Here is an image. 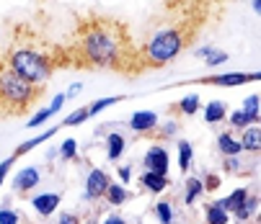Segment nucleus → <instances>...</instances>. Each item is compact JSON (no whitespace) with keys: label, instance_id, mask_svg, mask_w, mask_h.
I'll return each mask as SVG.
<instances>
[{"label":"nucleus","instance_id":"2","mask_svg":"<svg viewBox=\"0 0 261 224\" xmlns=\"http://www.w3.org/2000/svg\"><path fill=\"white\" fill-rule=\"evenodd\" d=\"M197 31H199V23L184 21V18H176L173 23L155 28L137 49V70L145 72V70H158V67L171 65L192 44Z\"/></svg>","mask_w":261,"mask_h":224},{"label":"nucleus","instance_id":"37","mask_svg":"<svg viewBox=\"0 0 261 224\" xmlns=\"http://www.w3.org/2000/svg\"><path fill=\"white\" fill-rule=\"evenodd\" d=\"M57 224H83V219L78 214H72V211H62L60 219H57Z\"/></svg>","mask_w":261,"mask_h":224},{"label":"nucleus","instance_id":"29","mask_svg":"<svg viewBox=\"0 0 261 224\" xmlns=\"http://www.w3.org/2000/svg\"><path fill=\"white\" fill-rule=\"evenodd\" d=\"M57 155H60V160H65V163L75 160V157H78V142H75V139H65Z\"/></svg>","mask_w":261,"mask_h":224},{"label":"nucleus","instance_id":"15","mask_svg":"<svg viewBox=\"0 0 261 224\" xmlns=\"http://www.w3.org/2000/svg\"><path fill=\"white\" fill-rule=\"evenodd\" d=\"M124 149H127V139H124V134L111 132V134L106 137V157H109L111 163H117V160L124 155Z\"/></svg>","mask_w":261,"mask_h":224},{"label":"nucleus","instance_id":"32","mask_svg":"<svg viewBox=\"0 0 261 224\" xmlns=\"http://www.w3.org/2000/svg\"><path fill=\"white\" fill-rule=\"evenodd\" d=\"M230 59V54L228 52H222V49H212V54H207L204 57V65L207 67H217V65H225Z\"/></svg>","mask_w":261,"mask_h":224},{"label":"nucleus","instance_id":"33","mask_svg":"<svg viewBox=\"0 0 261 224\" xmlns=\"http://www.w3.org/2000/svg\"><path fill=\"white\" fill-rule=\"evenodd\" d=\"M258 95L253 93V95H248L246 101H243V111H246V114H251V116H258L261 119V111H258Z\"/></svg>","mask_w":261,"mask_h":224},{"label":"nucleus","instance_id":"40","mask_svg":"<svg viewBox=\"0 0 261 224\" xmlns=\"http://www.w3.org/2000/svg\"><path fill=\"white\" fill-rule=\"evenodd\" d=\"M119 180L127 185V183L132 180V168H127V165H124V168H119Z\"/></svg>","mask_w":261,"mask_h":224},{"label":"nucleus","instance_id":"20","mask_svg":"<svg viewBox=\"0 0 261 224\" xmlns=\"http://www.w3.org/2000/svg\"><path fill=\"white\" fill-rule=\"evenodd\" d=\"M103 199H106L111 206H122V204L129 199V194H127V188H124V183H109Z\"/></svg>","mask_w":261,"mask_h":224},{"label":"nucleus","instance_id":"44","mask_svg":"<svg viewBox=\"0 0 261 224\" xmlns=\"http://www.w3.org/2000/svg\"><path fill=\"white\" fill-rule=\"evenodd\" d=\"M83 224H98V216H96V214H93V216H88V219H86V221H83Z\"/></svg>","mask_w":261,"mask_h":224},{"label":"nucleus","instance_id":"31","mask_svg":"<svg viewBox=\"0 0 261 224\" xmlns=\"http://www.w3.org/2000/svg\"><path fill=\"white\" fill-rule=\"evenodd\" d=\"M155 216H158L161 224H171V221H173V209H171V204H168V201H158Z\"/></svg>","mask_w":261,"mask_h":224},{"label":"nucleus","instance_id":"4","mask_svg":"<svg viewBox=\"0 0 261 224\" xmlns=\"http://www.w3.org/2000/svg\"><path fill=\"white\" fill-rule=\"evenodd\" d=\"M42 85H34L18 72H13L3 59H0V114H23L42 95Z\"/></svg>","mask_w":261,"mask_h":224},{"label":"nucleus","instance_id":"18","mask_svg":"<svg viewBox=\"0 0 261 224\" xmlns=\"http://www.w3.org/2000/svg\"><path fill=\"white\" fill-rule=\"evenodd\" d=\"M217 149H220V155H225V157H230V155H243L241 142L233 137V132H222V134L217 137Z\"/></svg>","mask_w":261,"mask_h":224},{"label":"nucleus","instance_id":"21","mask_svg":"<svg viewBox=\"0 0 261 224\" xmlns=\"http://www.w3.org/2000/svg\"><path fill=\"white\" fill-rule=\"evenodd\" d=\"M228 119V124H230V129H246V126H251V124H258L261 119L258 116H251V114H246L243 108H238V111H233L230 116H225Z\"/></svg>","mask_w":261,"mask_h":224},{"label":"nucleus","instance_id":"26","mask_svg":"<svg viewBox=\"0 0 261 224\" xmlns=\"http://www.w3.org/2000/svg\"><path fill=\"white\" fill-rule=\"evenodd\" d=\"M192 157H194V149H192V142H186V139H181L178 142V168L186 173L192 168Z\"/></svg>","mask_w":261,"mask_h":224},{"label":"nucleus","instance_id":"22","mask_svg":"<svg viewBox=\"0 0 261 224\" xmlns=\"http://www.w3.org/2000/svg\"><path fill=\"white\" fill-rule=\"evenodd\" d=\"M173 111H178L181 116H194L197 111H199V95H184L176 106H173Z\"/></svg>","mask_w":261,"mask_h":224},{"label":"nucleus","instance_id":"17","mask_svg":"<svg viewBox=\"0 0 261 224\" xmlns=\"http://www.w3.org/2000/svg\"><path fill=\"white\" fill-rule=\"evenodd\" d=\"M140 183H142L150 194H163V191L168 188V175H158V173L145 170V173L140 175Z\"/></svg>","mask_w":261,"mask_h":224},{"label":"nucleus","instance_id":"13","mask_svg":"<svg viewBox=\"0 0 261 224\" xmlns=\"http://www.w3.org/2000/svg\"><path fill=\"white\" fill-rule=\"evenodd\" d=\"M238 142H241V149H243V152H248V155H258V152H261V126H258V124L246 126Z\"/></svg>","mask_w":261,"mask_h":224},{"label":"nucleus","instance_id":"35","mask_svg":"<svg viewBox=\"0 0 261 224\" xmlns=\"http://www.w3.org/2000/svg\"><path fill=\"white\" fill-rule=\"evenodd\" d=\"M16 165V157L11 155V157H6L3 163H0V185L6 183V178H8V173H11V168Z\"/></svg>","mask_w":261,"mask_h":224},{"label":"nucleus","instance_id":"43","mask_svg":"<svg viewBox=\"0 0 261 224\" xmlns=\"http://www.w3.org/2000/svg\"><path fill=\"white\" fill-rule=\"evenodd\" d=\"M251 6H253V13H261V0H251Z\"/></svg>","mask_w":261,"mask_h":224},{"label":"nucleus","instance_id":"1","mask_svg":"<svg viewBox=\"0 0 261 224\" xmlns=\"http://www.w3.org/2000/svg\"><path fill=\"white\" fill-rule=\"evenodd\" d=\"M78 65L91 70H117L124 75H140L137 70V47L129 36V28L122 21L91 16L78 26L75 39Z\"/></svg>","mask_w":261,"mask_h":224},{"label":"nucleus","instance_id":"5","mask_svg":"<svg viewBox=\"0 0 261 224\" xmlns=\"http://www.w3.org/2000/svg\"><path fill=\"white\" fill-rule=\"evenodd\" d=\"M207 3H210V0H166L168 11L176 13V18L194 21L199 26H202V21L207 16Z\"/></svg>","mask_w":261,"mask_h":224},{"label":"nucleus","instance_id":"41","mask_svg":"<svg viewBox=\"0 0 261 224\" xmlns=\"http://www.w3.org/2000/svg\"><path fill=\"white\" fill-rule=\"evenodd\" d=\"M212 49H215V47H210V44H204V47H199V49H197V57H202V59H204L207 54H212Z\"/></svg>","mask_w":261,"mask_h":224},{"label":"nucleus","instance_id":"28","mask_svg":"<svg viewBox=\"0 0 261 224\" xmlns=\"http://www.w3.org/2000/svg\"><path fill=\"white\" fill-rule=\"evenodd\" d=\"M119 101H124V95H109V98H98V101H93L91 106H86V108H88V116L101 114V111H106L109 106H114V103H119Z\"/></svg>","mask_w":261,"mask_h":224},{"label":"nucleus","instance_id":"38","mask_svg":"<svg viewBox=\"0 0 261 224\" xmlns=\"http://www.w3.org/2000/svg\"><path fill=\"white\" fill-rule=\"evenodd\" d=\"M202 183H204V188H210V191H215V188H217V185H220V178L210 173L207 178H202Z\"/></svg>","mask_w":261,"mask_h":224},{"label":"nucleus","instance_id":"12","mask_svg":"<svg viewBox=\"0 0 261 224\" xmlns=\"http://www.w3.org/2000/svg\"><path fill=\"white\" fill-rule=\"evenodd\" d=\"M60 201H62L60 194H36L31 199V206H34V211L39 214V216H52L57 211Z\"/></svg>","mask_w":261,"mask_h":224},{"label":"nucleus","instance_id":"7","mask_svg":"<svg viewBox=\"0 0 261 224\" xmlns=\"http://www.w3.org/2000/svg\"><path fill=\"white\" fill-rule=\"evenodd\" d=\"M142 165H145V170H150V173L168 175V165H171L168 149H166L163 144H153V147L145 152V157H142Z\"/></svg>","mask_w":261,"mask_h":224},{"label":"nucleus","instance_id":"10","mask_svg":"<svg viewBox=\"0 0 261 224\" xmlns=\"http://www.w3.org/2000/svg\"><path fill=\"white\" fill-rule=\"evenodd\" d=\"M65 93H57L55 98H52V103L47 106V108H39V111H36V114L29 119V124H26V129H36V126H42V124H47L55 114H60V111H62V106H65Z\"/></svg>","mask_w":261,"mask_h":224},{"label":"nucleus","instance_id":"30","mask_svg":"<svg viewBox=\"0 0 261 224\" xmlns=\"http://www.w3.org/2000/svg\"><path fill=\"white\" fill-rule=\"evenodd\" d=\"M91 116H88V108L83 106V108H75V111H72V114L62 121V126H81V124H86Z\"/></svg>","mask_w":261,"mask_h":224},{"label":"nucleus","instance_id":"23","mask_svg":"<svg viewBox=\"0 0 261 224\" xmlns=\"http://www.w3.org/2000/svg\"><path fill=\"white\" fill-rule=\"evenodd\" d=\"M178 121L176 119H168V121H163V124H158L155 126V132H153V137L158 139V142H166V139H173L176 134H178Z\"/></svg>","mask_w":261,"mask_h":224},{"label":"nucleus","instance_id":"36","mask_svg":"<svg viewBox=\"0 0 261 224\" xmlns=\"http://www.w3.org/2000/svg\"><path fill=\"white\" fill-rule=\"evenodd\" d=\"M0 224H18V211H13V209H0Z\"/></svg>","mask_w":261,"mask_h":224},{"label":"nucleus","instance_id":"9","mask_svg":"<svg viewBox=\"0 0 261 224\" xmlns=\"http://www.w3.org/2000/svg\"><path fill=\"white\" fill-rule=\"evenodd\" d=\"M158 124L161 121H158L155 111H137V114H132V119H129V129L140 137H150Z\"/></svg>","mask_w":261,"mask_h":224},{"label":"nucleus","instance_id":"3","mask_svg":"<svg viewBox=\"0 0 261 224\" xmlns=\"http://www.w3.org/2000/svg\"><path fill=\"white\" fill-rule=\"evenodd\" d=\"M3 62L13 72H18L21 78H26L34 85H42V88L47 85V80L55 75V67H57L55 57L44 54L34 44H11L3 54Z\"/></svg>","mask_w":261,"mask_h":224},{"label":"nucleus","instance_id":"39","mask_svg":"<svg viewBox=\"0 0 261 224\" xmlns=\"http://www.w3.org/2000/svg\"><path fill=\"white\" fill-rule=\"evenodd\" d=\"M83 90V83H72L70 88H67V93H65V98H75L78 93Z\"/></svg>","mask_w":261,"mask_h":224},{"label":"nucleus","instance_id":"42","mask_svg":"<svg viewBox=\"0 0 261 224\" xmlns=\"http://www.w3.org/2000/svg\"><path fill=\"white\" fill-rule=\"evenodd\" d=\"M103 224H124V219L119 216V214H111V216H106V221Z\"/></svg>","mask_w":261,"mask_h":224},{"label":"nucleus","instance_id":"27","mask_svg":"<svg viewBox=\"0 0 261 224\" xmlns=\"http://www.w3.org/2000/svg\"><path fill=\"white\" fill-rule=\"evenodd\" d=\"M248 199V188H236L228 199H222V209H228V211H236L238 206H243V201Z\"/></svg>","mask_w":261,"mask_h":224},{"label":"nucleus","instance_id":"14","mask_svg":"<svg viewBox=\"0 0 261 224\" xmlns=\"http://www.w3.org/2000/svg\"><path fill=\"white\" fill-rule=\"evenodd\" d=\"M62 129V124H57V126H52V129H47V132H42L39 137H34V139H26V142H21L18 147H16V152H13V157L18 160V157H23L26 152H31V149H36V147H39L42 142H47V139H52L57 132Z\"/></svg>","mask_w":261,"mask_h":224},{"label":"nucleus","instance_id":"16","mask_svg":"<svg viewBox=\"0 0 261 224\" xmlns=\"http://www.w3.org/2000/svg\"><path fill=\"white\" fill-rule=\"evenodd\" d=\"M230 221V211L222 209L220 201H210L204 206V224H228Z\"/></svg>","mask_w":261,"mask_h":224},{"label":"nucleus","instance_id":"8","mask_svg":"<svg viewBox=\"0 0 261 224\" xmlns=\"http://www.w3.org/2000/svg\"><path fill=\"white\" fill-rule=\"evenodd\" d=\"M109 183H111V178H109L101 168H93V170L88 173V178H86V199H88V201L103 199Z\"/></svg>","mask_w":261,"mask_h":224},{"label":"nucleus","instance_id":"34","mask_svg":"<svg viewBox=\"0 0 261 224\" xmlns=\"http://www.w3.org/2000/svg\"><path fill=\"white\" fill-rule=\"evenodd\" d=\"M225 173H230V175H236V173H241L243 170V160H241V155H230V157H225Z\"/></svg>","mask_w":261,"mask_h":224},{"label":"nucleus","instance_id":"24","mask_svg":"<svg viewBox=\"0 0 261 224\" xmlns=\"http://www.w3.org/2000/svg\"><path fill=\"white\" fill-rule=\"evenodd\" d=\"M202 191H204V183H202V178H189L186 180V194H184V204H194L199 196H202Z\"/></svg>","mask_w":261,"mask_h":224},{"label":"nucleus","instance_id":"11","mask_svg":"<svg viewBox=\"0 0 261 224\" xmlns=\"http://www.w3.org/2000/svg\"><path fill=\"white\" fill-rule=\"evenodd\" d=\"M34 185H39V170L36 168H23L13 178V191L18 196H26L29 191H34Z\"/></svg>","mask_w":261,"mask_h":224},{"label":"nucleus","instance_id":"19","mask_svg":"<svg viewBox=\"0 0 261 224\" xmlns=\"http://www.w3.org/2000/svg\"><path fill=\"white\" fill-rule=\"evenodd\" d=\"M225 116H228V106L222 101H210L204 106V121L207 124H222Z\"/></svg>","mask_w":261,"mask_h":224},{"label":"nucleus","instance_id":"6","mask_svg":"<svg viewBox=\"0 0 261 224\" xmlns=\"http://www.w3.org/2000/svg\"><path fill=\"white\" fill-rule=\"evenodd\" d=\"M261 80V72H228V75H212V78H202L197 83L202 85H217V88H236V85H246V83H256Z\"/></svg>","mask_w":261,"mask_h":224},{"label":"nucleus","instance_id":"25","mask_svg":"<svg viewBox=\"0 0 261 224\" xmlns=\"http://www.w3.org/2000/svg\"><path fill=\"white\" fill-rule=\"evenodd\" d=\"M256 209H258V199L248 194V199L243 201V206H238L233 214H236V219H238V221H248V219L256 214Z\"/></svg>","mask_w":261,"mask_h":224}]
</instances>
